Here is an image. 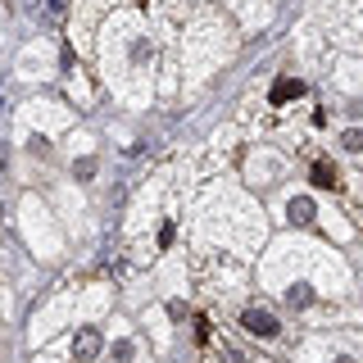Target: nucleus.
Instances as JSON below:
<instances>
[{
  "instance_id": "obj_1",
  "label": "nucleus",
  "mask_w": 363,
  "mask_h": 363,
  "mask_svg": "<svg viewBox=\"0 0 363 363\" xmlns=\"http://www.w3.org/2000/svg\"><path fill=\"white\" fill-rule=\"evenodd\" d=\"M245 323H250V332H259V336H272V332H277V323H272L268 313H245Z\"/></svg>"
},
{
  "instance_id": "obj_2",
  "label": "nucleus",
  "mask_w": 363,
  "mask_h": 363,
  "mask_svg": "<svg viewBox=\"0 0 363 363\" xmlns=\"http://www.w3.org/2000/svg\"><path fill=\"white\" fill-rule=\"evenodd\" d=\"M64 14V0H50V5H45V18H60Z\"/></svg>"
}]
</instances>
